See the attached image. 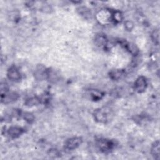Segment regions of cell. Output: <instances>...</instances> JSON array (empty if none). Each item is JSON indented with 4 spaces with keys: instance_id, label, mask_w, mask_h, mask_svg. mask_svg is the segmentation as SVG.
Returning <instances> with one entry per match:
<instances>
[{
    "instance_id": "obj_1",
    "label": "cell",
    "mask_w": 160,
    "mask_h": 160,
    "mask_svg": "<svg viewBox=\"0 0 160 160\" xmlns=\"http://www.w3.org/2000/svg\"><path fill=\"white\" fill-rule=\"evenodd\" d=\"M96 146L98 149L102 152H109L112 150L116 143L114 141L107 139H99L96 141Z\"/></svg>"
},
{
    "instance_id": "obj_2",
    "label": "cell",
    "mask_w": 160,
    "mask_h": 160,
    "mask_svg": "<svg viewBox=\"0 0 160 160\" xmlns=\"http://www.w3.org/2000/svg\"><path fill=\"white\" fill-rule=\"evenodd\" d=\"M82 142V138L79 136H74L67 139L64 142V147L68 150H74L77 149Z\"/></svg>"
},
{
    "instance_id": "obj_3",
    "label": "cell",
    "mask_w": 160,
    "mask_h": 160,
    "mask_svg": "<svg viewBox=\"0 0 160 160\" xmlns=\"http://www.w3.org/2000/svg\"><path fill=\"white\" fill-rule=\"evenodd\" d=\"M148 88V80L146 77L140 76L136 78L134 84V90L138 93L144 92Z\"/></svg>"
},
{
    "instance_id": "obj_4",
    "label": "cell",
    "mask_w": 160,
    "mask_h": 160,
    "mask_svg": "<svg viewBox=\"0 0 160 160\" xmlns=\"http://www.w3.org/2000/svg\"><path fill=\"white\" fill-rule=\"evenodd\" d=\"M48 69L42 64L38 65L34 70V76L36 80L42 81L48 79Z\"/></svg>"
},
{
    "instance_id": "obj_5",
    "label": "cell",
    "mask_w": 160,
    "mask_h": 160,
    "mask_svg": "<svg viewBox=\"0 0 160 160\" xmlns=\"http://www.w3.org/2000/svg\"><path fill=\"white\" fill-rule=\"evenodd\" d=\"M93 116L94 120L99 123L105 124L108 121V112L102 108L95 109L93 112Z\"/></svg>"
},
{
    "instance_id": "obj_6",
    "label": "cell",
    "mask_w": 160,
    "mask_h": 160,
    "mask_svg": "<svg viewBox=\"0 0 160 160\" xmlns=\"http://www.w3.org/2000/svg\"><path fill=\"white\" fill-rule=\"evenodd\" d=\"M7 77L11 81L18 82L21 79V74L16 66H11L7 72Z\"/></svg>"
},
{
    "instance_id": "obj_7",
    "label": "cell",
    "mask_w": 160,
    "mask_h": 160,
    "mask_svg": "<svg viewBox=\"0 0 160 160\" xmlns=\"http://www.w3.org/2000/svg\"><path fill=\"white\" fill-rule=\"evenodd\" d=\"M19 98V94L14 91H8V92L1 95V101L2 103L9 104L16 101Z\"/></svg>"
},
{
    "instance_id": "obj_8",
    "label": "cell",
    "mask_w": 160,
    "mask_h": 160,
    "mask_svg": "<svg viewBox=\"0 0 160 160\" xmlns=\"http://www.w3.org/2000/svg\"><path fill=\"white\" fill-rule=\"evenodd\" d=\"M24 132V129L19 126H11L8 128L7 133L8 136L12 139H16L20 137Z\"/></svg>"
},
{
    "instance_id": "obj_9",
    "label": "cell",
    "mask_w": 160,
    "mask_h": 160,
    "mask_svg": "<svg viewBox=\"0 0 160 160\" xmlns=\"http://www.w3.org/2000/svg\"><path fill=\"white\" fill-rule=\"evenodd\" d=\"M94 41L96 46L99 48H104L107 46L108 40L104 34L99 33L95 36Z\"/></svg>"
},
{
    "instance_id": "obj_10",
    "label": "cell",
    "mask_w": 160,
    "mask_h": 160,
    "mask_svg": "<svg viewBox=\"0 0 160 160\" xmlns=\"http://www.w3.org/2000/svg\"><path fill=\"white\" fill-rule=\"evenodd\" d=\"M151 154L155 159H159V140L155 141L151 147Z\"/></svg>"
},
{
    "instance_id": "obj_11",
    "label": "cell",
    "mask_w": 160,
    "mask_h": 160,
    "mask_svg": "<svg viewBox=\"0 0 160 160\" xmlns=\"http://www.w3.org/2000/svg\"><path fill=\"white\" fill-rule=\"evenodd\" d=\"M109 78L113 81H118L121 79L124 74V71L122 69H114L109 72Z\"/></svg>"
},
{
    "instance_id": "obj_12",
    "label": "cell",
    "mask_w": 160,
    "mask_h": 160,
    "mask_svg": "<svg viewBox=\"0 0 160 160\" xmlns=\"http://www.w3.org/2000/svg\"><path fill=\"white\" fill-rule=\"evenodd\" d=\"M122 44L124 45V48L128 51L133 56H137L139 53V49L138 48V47L132 43L131 42H125L124 43H122Z\"/></svg>"
},
{
    "instance_id": "obj_13",
    "label": "cell",
    "mask_w": 160,
    "mask_h": 160,
    "mask_svg": "<svg viewBox=\"0 0 160 160\" xmlns=\"http://www.w3.org/2000/svg\"><path fill=\"white\" fill-rule=\"evenodd\" d=\"M77 11L81 16L86 19L91 18V12L89 8L85 6H80L77 8Z\"/></svg>"
},
{
    "instance_id": "obj_14",
    "label": "cell",
    "mask_w": 160,
    "mask_h": 160,
    "mask_svg": "<svg viewBox=\"0 0 160 160\" xmlns=\"http://www.w3.org/2000/svg\"><path fill=\"white\" fill-rule=\"evenodd\" d=\"M41 102V99L38 97H31L28 99H27L24 102L25 106L32 107L34 106H38Z\"/></svg>"
},
{
    "instance_id": "obj_15",
    "label": "cell",
    "mask_w": 160,
    "mask_h": 160,
    "mask_svg": "<svg viewBox=\"0 0 160 160\" xmlns=\"http://www.w3.org/2000/svg\"><path fill=\"white\" fill-rule=\"evenodd\" d=\"M123 19L122 13L119 11H114L111 12V21L116 23L121 22Z\"/></svg>"
},
{
    "instance_id": "obj_16",
    "label": "cell",
    "mask_w": 160,
    "mask_h": 160,
    "mask_svg": "<svg viewBox=\"0 0 160 160\" xmlns=\"http://www.w3.org/2000/svg\"><path fill=\"white\" fill-rule=\"evenodd\" d=\"M24 121H26L28 124H32L35 120V117L34 114L29 111H25L21 114Z\"/></svg>"
},
{
    "instance_id": "obj_17",
    "label": "cell",
    "mask_w": 160,
    "mask_h": 160,
    "mask_svg": "<svg viewBox=\"0 0 160 160\" xmlns=\"http://www.w3.org/2000/svg\"><path fill=\"white\" fill-rule=\"evenodd\" d=\"M159 29H155L151 33V38L152 42L156 44H159Z\"/></svg>"
},
{
    "instance_id": "obj_18",
    "label": "cell",
    "mask_w": 160,
    "mask_h": 160,
    "mask_svg": "<svg viewBox=\"0 0 160 160\" xmlns=\"http://www.w3.org/2000/svg\"><path fill=\"white\" fill-rule=\"evenodd\" d=\"M91 98L92 99V100L98 101L102 98V97L103 96V94L100 91H94L91 92Z\"/></svg>"
},
{
    "instance_id": "obj_19",
    "label": "cell",
    "mask_w": 160,
    "mask_h": 160,
    "mask_svg": "<svg viewBox=\"0 0 160 160\" xmlns=\"http://www.w3.org/2000/svg\"><path fill=\"white\" fill-rule=\"evenodd\" d=\"M0 89H1V95H2L8 92V91H9L8 84L6 82H1Z\"/></svg>"
},
{
    "instance_id": "obj_20",
    "label": "cell",
    "mask_w": 160,
    "mask_h": 160,
    "mask_svg": "<svg viewBox=\"0 0 160 160\" xmlns=\"http://www.w3.org/2000/svg\"><path fill=\"white\" fill-rule=\"evenodd\" d=\"M134 23L131 21L128 20L124 22V28L128 31H131L133 29V28L134 27Z\"/></svg>"
},
{
    "instance_id": "obj_21",
    "label": "cell",
    "mask_w": 160,
    "mask_h": 160,
    "mask_svg": "<svg viewBox=\"0 0 160 160\" xmlns=\"http://www.w3.org/2000/svg\"><path fill=\"white\" fill-rule=\"evenodd\" d=\"M59 153L58 152V151L57 149H49V155L52 156H56V155H59Z\"/></svg>"
}]
</instances>
